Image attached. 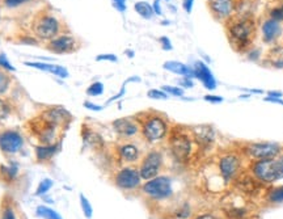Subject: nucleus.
Wrapping results in <instances>:
<instances>
[{"label": "nucleus", "mask_w": 283, "mask_h": 219, "mask_svg": "<svg viewBox=\"0 0 283 219\" xmlns=\"http://www.w3.org/2000/svg\"><path fill=\"white\" fill-rule=\"evenodd\" d=\"M32 32L35 38L44 42H49L57 35L63 33L62 21L57 15L52 14L49 8L41 9L32 21Z\"/></svg>", "instance_id": "obj_1"}, {"label": "nucleus", "mask_w": 283, "mask_h": 219, "mask_svg": "<svg viewBox=\"0 0 283 219\" xmlns=\"http://www.w3.org/2000/svg\"><path fill=\"white\" fill-rule=\"evenodd\" d=\"M256 31L254 20L249 17L235 18L228 25V37L232 46L240 53H248L250 50L253 35Z\"/></svg>", "instance_id": "obj_2"}, {"label": "nucleus", "mask_w": 283, "mask_h": 219, "mask_svg": "<svg viewBox=\"0 0 283 219\" xmlns=\"http://www.w3.org/2000/svg\"><path fill=\"white\" fill-rule=\"evenodd\" d=\"M136 121L139 122L142 135L150 143L164 139L169 132L166 118L160 113H155V112L142 113L139 114V118Z\"/></svg>", "instance_id": "obj_3"}, {"label": "nucleus", "mask_w": 283, "mask_h": 219, "mask_svg": "<svg viewBox=\"0 0 283 219\" xmlns=\"http://www.w3.org/2000/svg\"><path fill=\"white\" fill-rule=\"evenodd\" d=\"M29 126L31 130L34 133L38 140L44 145H55L59 143L58 138H59V132L65 130L62 127L54 125V123L49 122L45 118H42L41 116H37L33 119L29 121Z\"/></svg>", "instance_id": "obj_4"}, {"label": "nucleus", "mask_w": 283, "mask_h": 219, "mask_svg": "<svg viewBox=\"0 0 283 219\" xmlns=\"http://www.w3.org/2000/svg\"><path fill=\"white\" fill-rule=\"evenodd\" d=\"M143 193L153 201H163L169 198L173 194L172 180L168 176H156L142 186Z\"/></svg>", "instance_id": "obj_5"}, {"label": "nucleus", "mask_w": 283, "mask_h": 219, "mask_svg": "<svg viewBox=\"0 0 283 219\" xmlns=\"http://www.w3.org/2000/svg\"><path fill=\"white\" fill-rule=\"evenodd\" d=\"M252 175L261 183L270 184L277 180L282 179L279 173L278 162L277 159H262V160H256L250 166Z\"/></svg>", "instance_id": "obj_6"}, {"label": "nucleus", "mask_w": 283, "mask_h": 219, "mask_svg": "<svg viewBox=\"0 0 283 219\" xmlns=\"http://www.w3.org/2000/svg\"><path fill=\"white\" fill-rule=\"evenodd\" d=\"M170 151L179 162H186L192 153L193 140L189 134L181 130H172L169 136Z\"/></svg>", "instance_id": "obj_7"}, {"label": "nucleus", "mask_w": 283, "mask_h": 219, "mask_svg": "<svg viewBox=\"0 0 283 219\" xmlns=\"http://www.w3.org/2000/svg\"><path fill=\"white\" fill-rule=\"evenodd\" d=\"M80 48L79 41L76 40V37L68 33H62V34L57 35L55 38H52L49 42L45 44V49L52 54H71L75 53L78 49Z\"/></svg>", "instance_id": "obj_8"}, {"label": "nucleus", "mask_w": 283, "mask_h": 219, "mask_svg": "<svg viewBox=\"0 0 283 219\" xmlns=\"http://www.w3.org/2000/svg\"><path fill=\"white\" fill-rule=\"evenodd\" d=\"M161 167H163V153L157 150L150 151L140 163V177L146 181L156 177L160 173Z\"/></svg>", "instance_id": "obj_9"}, {"label": "nucleus", "mask_w": 283, "mask_h": 219, "mask_svg": "<svg viewBox=\"0 0 283 219\" xmlns=\"http://www.w3.org/2000/svg\"><path fill=\"white\" fill-rule=\"evenodd\" d=\"M245 152L254 160L262 159H275L281 152V146L274 142H258L250 143L245 147Z\"/></svg>", "instance_id": "obj_10"}, {"label": "nucleus", "mask_w": 283, "mask_h": 219, "mask_svg": "<svg viewBox=\"0 0 283 219\" xmlns=\"http://www.w3.org/2000/svg\"><path fill=\"white\" fill-rule=\"evenodd\" d=\"M140 173L133 167H125L114 176V184L122 190H135L140 186Z\"/></svg>", "instance_id": "obj_11"}, {"label": "nucleus", "mask_w": 283, "mask_h": 219, "mask_svg": "<svg viewBox=\"0 0 283 219\" xmlns=\"http://www.w3.org/2000/svg\"><path fill=\"white\" fill-rule=\"evenodd\" d=\"M39 116L45 118L49 122L54 123L57 126L62 127V129H67V126L70 125L72 121V116L67 109H65L63 106L54 105L48 106L46 109L42 110Z\"/></svg>", "instance_id": "obj_12"}, {"label": "nucleus", "mask_w": 283, "mask_h": 219, "mask_svg": "<svg viewBox=\"0 0 283 219\" xmlns=\"http://www.w3.org/2000/svg\"><path fill=\"white\" fill-rule=\"evenodd\" d=\"M240 167H241V160L236 153H226L219 160V172L227 183L237 176Z\"/></svg>", "instance_id": "obj_13"}, {"label": "nucleus", "mask_w": 283, "mask_h": 219, "mask_svg": "<svg viewBox=\"0 0 283 219\" xmlns=\"http://www.w3.org/2000/svg\"><path fill=\"white\" fill-rule=\"evenodd\" d=\"M24 139L16 130H5L0 133V150L5 153H16L22 149Z\"/></svg>", "instance_id": "obj_14"}, {"label": "nucleus", "mask_w": 283, "mask_h": 219, "mask_svg": "<svg viewBox=\"0 0 283 219\" xmlns=\"http://www.w3.org/2000/svg\"><path fill=\"white\" fill-rule=\"evenodd\" d=\"M211 14L218 20H228L235 12L236 0H207Z\"/></svg>", "instance_id": "obj_15"}, {"label": "nucleus", "mask_w": 283, "mask_h": 219, "mask_svg": "<svg viewBox=\"0 0 283 219\" xmlns=\"http://www.w3.org/2000/svg\"><path fill=\"white\" fill-rule=\"evenodd\" d=\"M112 126H113L114 132L122 138H134L140 133L139 122L130 117L116 119L112 123Z\"/></svg>", "instance_id": "obj_16"}, {"label": "nucleus", "mask_w": 283, "mask_h": 219, "mask_svg": "<svg viewBox=\"0 0 283 219\" xmlns=\"http://www.w3.org/2000/svg\"><path fill=\"white\" fill-rule=\"evenodd\" d=\"M193 71H194V78L200 80V83L205 85L206 89L209 91L216 89V79L206 63L202 61H197L193 66Z\"/></svg>", "instance_id": "obj_17"}, {"label": "nucleus", "mask_w": 283, "mask_h": 219, "mask_svg": "<svg viewBox=\"0 0 283 219\" xmlns=\"http://www.w3.org/2000/svg\"><path fill=\"white\" fill-rule=\"evenodd\" d=\"M262 32V40L265 44H273L278 40V37L282 33V28L279 25L278 21H275L273 18H266L261 25Z\"/></svg>", "instance_id": "obj_18"}, {"label": "nucleus", "mask_w": 283, "mask_h": 219, "mask_svg": "<svg viewBox=\"0 0 283 219\" xmlns=\"http://www.w3.org/2000/svg\"><path fill=\"white\" fill-rule=\"evenodd\" d=\"M24 65L29 67H34L37 70L45 71V72H50L52 75H57L62 79L68 76V71L66 70L65 67L58 66V65H49V63H42V62H24Z\"/></svg>", "instance_id": "obj_19"}, {"label": "nucleus", "mask_w": 283, "mask_h": 219, "mask_svg": "<svg viewBox=\"0 0 283 219\" xmlns=\"http://www.w3.org/2000/svg\"><path fill=\"white\" fill-rule=\"evenodd\" d=\"M118 156L123 163H135L139 159L140 151L133 143H123L118 147Z\"/></svg>", "instance_id": "obj_20"}, {"label": "nucleus", "mask_w": 283, "mask_h": 219, "mask_svg": "<svg viewBox=\"0 0 283 219\" xmlns=\"http://www.w3.org/2000/svg\"><path fill=\"white\" fill-rule=\"evenodd\" d=\"M163 67H164V70L169 71V72H173V74L180 75V76H185V78L194 79V71H193V67L186 66L185 63H181V62L176 61H168L163 65Z\"/></svg>", "instance_id": "obj_21"}, {"label": "nucleus", "mask_w": 283, "mask_h": 219, "mask_svg": "<svg viewBox=\"0 0 283 219\" xmlns=\"http://www.w3.org/2000/svg\"><path fill=\"white\" fill-rule=\"evenodd\" d=\"M194 139L200 143V146H210L213 145L215 139V132L213 127L210 126H198L194 129Z\"/></svg>", "instance_id": "obj_22"}, {"label": "nucleus", "mask_w": 283, "mask_h": 219, "mask_svg": "<svg viewBox=\"0 0 283 219\" xmlns=\"http://www.w3.org/2000/svg\"><path fill=\"white\" fill-rule=\"evenodd\" d=\"M58 150H59V143H55V145L38 146V147L35 149V156H37V160H38V162L49 160V159L52 158V156L58 152Z\"/></svg>", "instance_id": "obj_23"}, {"label": "nucleus", "mask_w": 283, "mask_h": 219, "mask_svg": "<svg viewBox=\"0 0 283 219\" xmlns=\"http://www.w3.org/2000/svg\"><path fill=\"white\" fill-rule=\"evenodd\" d=\"M134 9H135L136 14L142 16L143 18H146V20L152 18V16L155 15L152 5L147 3V1H136L135 4H134Z\"/></svg>", "instance_id": "obj_24"}, {"label": "nucleus", "mask_w": 283, "mask_h": 219, "mask_svg": "<svg viewBox=\"0 0 283 219\" xmlns=\"http://www.w3.org/2000/svg\"><path fill=\"white\" fill-rule=\"evenodd\" d=\"M269 61H270V66L274 68H283V46H277V48L271 49L270 55H269Z\"/></svg>", "instance_id": "obj_25"}, {"label": "nucleus", "mask_w": 283, "mask_h": 219, "mask_svg": "<svg viewBox=\"0 0 283 219\" xmlns=\"http://www.w3.org/2000/svg\"><path fill=\"white\" fill-rule=\"evenodd\" d=\"M83 139L84 142H87L88 145H91L92 147H101L104 145V139L101 138L96 132L93 130H83Z\"/></svg>", "instance_id": "obj_26"}, {"label": "nucleus", "mask_w": 283, "mask_h": 219, "mask_svg": "<svg viewBox=\"0 0 283 219\" xmlns=\"http://www.w3.org/2000/svg\"><path fill=\"white\" fill-rule=\"evenodd\" d=\"M37 215L39 218L44 219H62V217L58 214L57 211L52 210L50 207H46V206H38L37 210H35Z\"/></svg>", "instance_id": "obj_27"}, {"label": "nucleus", "mask_w": 283, "mask_h": 219, "mask_svg": "<svg viewBox=\"0 0 283 219\" xmlns=\"http://www.w3.org/2000/svg\"><path fill=\"white\" fill-rule=\"evenodd\" d=\"M267 200L271 203H282L283 202V186L274 188L267 194Z\"/></svg>", "instance_id": "obj_28"}, {"label": "nucleus", "mask_w": 283, "mask_h": 219, "mask_svg": "<svg viewBox=\"0 0 283 219\" xmlns=\"http://www.w3.org/2000/svg\"><path fill=\"white\" fill-rule=\"evenodd\" d=\"M227 215L230 219H247L248 213L244 207H232L230 210H227Z\"/></svg>", "instance_id": "obj_29"}, {"label": "nucleus", "mask_w": 283, "mask_h": 219, "mask_svg": "<svg viewBox=\"0 0 283 219\" xmlns=\"http://www.w3.org/2000/svg\"><path fill=\"white\" fill-rule=\"evenodd\" d=\"M102 93H104V84L101 83V82H95V83H92L91 85L87 88L88 96L97 97L101 96Z\"/></svg>", "instance_id": "obj_30"}, {"label": "nucleus", "mask_w": 283, "mask_h": 219, "mask_svg": "<svg viewBox=\"0 0 283 219\" xmlns=\"http://www.w3.org/2000/svg\"><path fill=\"white\" fill-rule=\"evenodd\" d=\"M9 85H11V76L7 74V71L0 68V95H4L8 91Z\"/></svg>", "instance_id": "obj_31"}, {"label": "nucleus", "mask_w": 283, "mask_h": 219, "mask_svg": "<svg viewBox=\"0 0 283 219\" xmlns=\"http://www.w3.org/2000/svg\"><path fill=\"white\" fill-rule=\"evenodd\" d=\"M80 205H82V210H83L84 215L88 219H91L92 215H93V209H92L91 202L88 201V198L84 194H80Z\"/></svg>", "instance_id": "obj_32"}, {"label": "nucleus", "mask_w": 283, "mask_h": 219, "mask_svg": "<svg viewBox=\"0 0 283 219\" xmlns=\"http://www.w3.org/2000/svg\"><path fill=\"white\" fill-rule=\"evenodd\" d=\"M161 89L168 95V96L174 97H183V88L181 87H173V85H163Z\"/></svg>", "instance_id": "obj_33"}, {"label": "nucleus", "mask_w": 283, "mask_h": 219, "mask_svg": "<svg viewBox=\"0 0 283 219\" xmlns=\"http://www.w3.org/2000/svg\"><path fill=\"white\" fill-rule=\"evenodd\" d=\"M147 96L152 100H166L169 97L163 89H150L147 92Z\"/></svg>", "instance_id": "obj_34"}, {"label": "nucleus", "mask_w": 283, "mask_h": 219, "mask_svg": "<svg viewBox=\"0 0 283 219\" xmlns=\"http://www.w3.org/2000/svg\"><path fill=\"white\" fill-rule=\"evenodd\" d=\"M269 16H270V18L275 20V21H283V4L271 8L270 12H269Z\"/></svg>", "instance_id": "obj_35"}, {"label": "nucleus", "mask_w": 283, "mask_h": 219, "mask_svg": "<svg viewBox=\"0 0 283 219\" xmlns=\"http://www.w3.org/2000/svg\"><path fill=\"white\" fill-rule=\"evenodd\" d=\"M51 186H52V180H50V179L42 180V181L39 183L35 194H37V196H42V194H45V193L48 192L49 189L51 188Z\"/></svg>", "instance_id": "obj_36"}, {"label": "nucleus", "mask_w": 283, "mask_h": 219, "mask_svg": "<svg viewBox=\"0 0 283 219\" xmlns=\"http://www.w3.org/2000/svg\"><path fill=\"white\" fill-rule=\"evenodd\" d=\"M9 113H11V108H9L8 102H5L4 100L0 99V121H4L5 118H8Z\"/></svg>", "instance_id": "obj_37"}, {"label": "nucleus", "mask_w": 283, "mask_h": 219, "mask_svg": "<svg viewBox=\"0 0 283 219\" xmlns=\"http://www.w3.org/2000/svg\"><path fill=\"white\" fill-rule=\"evenodd\" d=\"M32 0H3V3L7 8H18L24 4L31 3Z\"/></svg>", "instance_id": "obj_38"}, {"label": "nucleus", "mask_w": 283, "mask_h": 219, "mask_svg": "<svg viewBox=\"0 0 283 219\" xmlns=\"http://www.w3.org/2000/svg\"><path fill=\"white\" fill-rule=\"evenodd\" d=\"M0 68L4 71H15V67L9 63L8 58H7V55H5L4 53L0 54Z\"/></svg>", "instance_id": "obj_39"}, {"label": "nucleus", "mask_w": 283, "mask_h": 219, "mask_svg": "<svg viewBox=\"0 0 283 219\" xmlns=\"http://www.w3.org/2000/svg\"><path fill=\"white\" fill-rule=\"evenodd\" d=\"M0 219H17L16 218V213L13 210L12 206H4V209L1 211V218Z\"/></svg>", "instance_id": "obj_40"}, {"label": "nucleus", "mask_w": 283, "mask_h": 219, "mask_svg": "<svg viewBox=\"0 0 283 219\" xmlns=\"http://www.w3.org/2000/svg\"><path fill=\"white\" fill-rule=\"evenodd\" d=\"M247 55H248L249 61H258L261 58V50L257 48H252L247 53Z\"/></svg>", "instance_id": "obj_41"}, {"label": "nucleus", "mask_w": 283, "mask_h": 219, "mask_svg": "<svg viewBox=\"0 0 283 219\" xmlns=\"http://www.w3.org/2000/svg\"><path fill=\"white\" fill-rule=\"evenodd\" d=\"M97 62L101 61H108V62H117L118 58L117 55H114V54H100V55H97L96 57Z\"/></svg>", "instance_id": "obj_42"}, {"label": "nucleus", "mask_w": 283, "mask_h": 219, "mask_svg": "<svg viewBox=\"0 0 283 219\" xmlns=\"http://www.w3.org/2000/svg\"><path fill=\"white\" fill-rule=\"evenodd\" d=\"M113 3V7L119 12H125L126 11V0H112Z\"/></svg>", "instance_id": "obj_43"}, {"label": "nucleus", "mask_w": 283, "mask_h": 219, "mask_svg": "<svg viewBox=\"0 0 283 219\" xmlns=\"http://www.w3.org/2000/svg\"><path fill=\"white\" fill-rule=\"evenodd\" d=\"M207 102H211V104H220V102H223V97L220 96H215V95H206L205 97H203Z\"/></svg>", "instance_id": "obj_44"}, {"label": "nucleus", "mask_w": 283, "mask_h": 219, "mask_svg": "<svg viewBox=\"0 0 283 219\" xmlns=\"http://www.w3.org/2000/svg\"><path fill=\"white\" fill-rule=\"evenodd\" d=\"M159 42L161 44V48L164 49V50H172V42L169 41L168 37H160L159 38Z\"/></svg>", "instance_id": "obj_45"}, {"label": "nucleus", "mask_w": 283, "mask_h": 219, "mask_svg": "<svg viewBox=\"0 0 283 219\" xmlns=\"http://www.w3.org/2000/svg\"><path fill=\"white\" fill-rule=\"evenodd\" d=\"M193 4H194V0H183V8L185 9L186 14H192Z\"/></svg>", "instance_id": "obj_46"}, {"label": "nucleus", "mask_w": 283, "mask_h": 219, "mask_svg": "<svg viewBox=\"0 0 283 219\" xmlns=\"http://www.w3.org/2000/svg\"><path fill=\"white\" fill-rule=\"evenodd\" d=\"M180 87L181 88H192L193 87V82L190 78H185L183 76V79L180 80Z\"/></svg>", "instance_id": "obj_47"}, {"label": "nucleus", "mask_w": 283, "mask_h": 219, "mask_svg": "<svg viewBox=\"0 0 283 219\" xmlns=\"http://www.w3.org/2000/svg\"><path fill=\"white\" fill-rule=\"evenodd\" d=\"M264 100L266 102H273V104H279V105H283V100L282 97H271V96H266Z\"/></svg>", "instance_id": "obj_48"}, {"label": "nucleus", "mask_w": 283, "mask_h": 219, "mask_svg": "<svg viewBox=\"0 0 283 219\" xmlns=\"http://www.w3.org/2000/svg\"><path fill=\"white\" fill-rule=\"evenodd\" d=\"M194 219H222V218H220V217H218V215L211 214V213H206V214L197 215Z\"/></svg>", "instance_id": "obj_49"}, {"label": "nucleus", "mask_w": 283, "mask_h": 219, "mask_svg": "<svg viewBox=\"0 0 283 219\" xmlns=\"http://www.w3.org/2000/svg\"><path fill=\"white\" fill-rule=\"evenodd\" d=\"M189 215H190V211H189V209H187V206H183V209L179 211L177 217H179V218H187Z\"/></svg>", "instance_id": "obj_50"}, {"label": "nucleus", "mask_w": 283, "mask_h": 219, "mask_svg": "<svg viewBox=\"0 0 283 219\" xmlns=\"http://www.w3.org/2000/svg\"><path fill=\"white\" fill-rule=\"evenodd\" d=\"M84 106L85 108H88V109H91V110H96V112H99V110H101L102 109V106L101 105H96V104H92V102H84Z\"/></svg>", "instance_id": "obj_51"}, {"label": "nucleus", "mask_w": 283, "mask_h": 219, "mask_svg": "<svg viewBox=\"0 0 283 219\" xmlns=\"http://www.w3.org/2000/svg\"><path fill=\"white\" fill-rule=\"evenodd\" d=\"M152 8H153V12H155V14H156V15H159V16H161V7H160V0H155V1H153Z\"/></svg>", "instance_id": "obj_52"}, {"label": "nucleus", "mask_w": 283, "mask_h": 219, "mask_svg": "<svg viewBox=\"0 0 283 219\" xmlns=\"http://www.w3.org/2000/svg\"><path fill=\"white\" fill-rule=\"evenodd\" d=\"M277 162H278V168H279V173L283 177V156H281L279 159H277Z\"/></svg>", "instance_id": "obj_53"}, {"label": "nucleus", "mask_w": 283, "mask_h": 219, "mask_svg": "<svg viewBox=\"0 0 283 219\" xmlns=\"http://www.w3.org/2000/svg\"><path fill=\"white\" fill-rule=\"evenodd\" d=\"M267 96H271V97H282V93H281V92H275V91H270V92H267Z\"/></svg>", "instance_id": "obj_54"}, {"label": "nucleus", "mask_w": 283, "mask_h": 219, "mask_svg": "<svg viewBox=\"0 0 283 219\" xmlns=\"http://www.w3.org/2000/svg\"><path fill=\"white\" fill-rule=\"evenodd\" d=\"M126 54L129 57H134V53H133V51H126Z\"/></svg>", "instance_id": "obj_55"}]
</instances>
